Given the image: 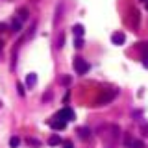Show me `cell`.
<instances>
[{"instance_id":"6da1fadb","label":"cell","mask_w":148,"mask_h":148,"mask_svg":"<svg viewBox=\"0 0 148 148\" xmlns=\"http://www.w3.org/2000/svg\"><path fill=\"white\" fill-rule=\"evenodd\" d=\"M102 132H104L102 133V139H106L109 145H113V143L119 139V128L117 126H108V128L102 130Z\"/></svg>"},{"instance_id":"7a4b0ae2","label":"cell","mask_w":148,"mask_h":148,"mask_svg":"<svg viewBox=\"0 0 148 148\" xmlns=\"http://www.w3.org/2000/svg\"><path fill=\"white\" fill-rule=\"evenodd\" d=\"M74 69H76L78 74H85L87 71H89V65L85 63V59L82 58H74Z\"/></svg>"},{"instance_id":"3957f363","label":"cell","mask_w":148,"mask_h":148,"mask_svg":"<svg viewBox=\"0 0 148 148\" xmlns=\"http://www.w3.org/2000/svg\"><path fill=\"white\" fill-rule=\"evenodd\" d=\"M124 145H126V148H145V143L139 141V139H133L132 135H126Z\"/></svg>"},{"instance_id":"277c9868","label":"cell","mask_w":148,"mask_h":148,"mask_svg":"<svg viewBox=\"0 0 148 148\" xmlns=\"http://www.w3.org/2000/svg\"><path fill=\"white\" fill-rule=\"evenodd\" d=\"M124 41H126V35L122 34V32H117V34H113L111 35V43L113 45H124Z\"/></svg>"},{"instance_id":"5b68a950","label":"cell","mask_w":148,"mask_h":148,"mask_svg":"<svg viewBox=\"0 0 148 148\" xmlns=\"http://www.w3.org/2000/svg\"><path fill=\"white\" fill-rule=\"evenodd\" d=\"M58 117H59V119H63L65 122H67V120H72V119H74V113H72V109L65 108V109H61V111L58 113Z\"/></svg>"},{"instance_id":"8992f818","label":"cell","mask_w":148,"mask_h":148,"mask_svg":"<svg viewBox=\"0 0 148 148\" xmlns=\"http://www.w3.org/2000/svg\"><path fill=\"white\" fill-rule=\"evenodd\" d=\"M50 126H52L54 130H63L65 126H67V122H65L63 119H59L58 115H56V120H52V122H50Z\"/></svg>"},{"instance_id":"52a82bcc","label":"cell","mask_w":148,"mask_h":148,"mask_svg":"<svg viewBox=\"0 0 148 148\" xmlns=\"http://www.w3.org/2000/svg\"><path fill=\"white\" fill-rule=\"evenodd\" d=\"M17 15H18L17 21H21V22H22V21H26V18H28V9H26V8H21Z\"/></svg>"},{"instance_id":"ba28073f","label":"cell","mask_w":148,"mask_h":148,"mask_svg":"<svg viewBox=\"0 0 148 148\" xmlns=\"http://www.w3.org/2000/svg\"><path fill=\"white\" fill-rule=\"evenodd\" d=\"M78 133H80V139H83V141L91 137V132L87 128H80V130H78Z\"/></svg>"},{"instance_id":"9c48e42d","label":"cell","mask_w":148,"mask_h":148,"mask_svg":"<svg viewBox=\"0 0 148 148\" xmlns=\"http://www.w3.org/2000/svg\"><path fill=\"white\" fill-rule=\"evenodd\" d=\"M26 83H28V87H34L35 83H37V76H35V74H28Z\"/></svg>"},{"instance_id":"30bf717a","label":"cell","mask_w":148,"mask_h":148,"mask_svg":"<svg viewBox=\"0 0 148 148\" xmlns=\"http://www.w3.org/2000/svg\"><path fill=\"white\" fill-rule=\"evenodd\" d=\"M72 32H74L78 37H82V35H83V26H82V24H76V26L72 28Z\"/></svg>"},{"instance_id":"8fae6325","label":"cell","mask_w":148,"mask_h":148,"mask_svg":"<svg viewBox=\"0 0 148 148\" xmlns=\"http://www.w3.org/2000/svg\"><path fill=\"white\" fill-rule=\"evenodd\" d=\"M59 143H61V137H58V135H52V137H50L48 139V145H59Z\"/></svg>"},{"instance_id":"7c38bea8","label":"cell","mask_w":148,"mask_h":148,"mask_svg":"<svg viewBox=\"0 0 148 148\" xmlns=\"http://www.w3.org/2000/svg\"><path fill=\"white\" fill-rule=\"evenodd\" d=\"M21 28H22L21 21H13V24H11V32H21Z\"/></svg>"},{"instance_id":"4fadbf2b","label":"cell","mask_w":148,"mask_h":148,"mask_svg":"<svg viewBox=\"0 0 148 148\" xmlns=\"http://www.w3.org/2000/svg\"><path fill=\"white\" fill-rule=\"evenodd\" d=\"M9 145H11V148H17L18 145H21V139H18V137H11V139H9Z\"/></svg>"},{"instance_id":"5bb4252c","label":"cell","mask_w":148,"mask_h":148,"mask_svg":"<svg viewBox=\"0 0 148 148\" xmlns=\"http://www.w3.org/2000/svg\"><path fill=\"white\" fill-rule=\"evenodd\" d=\"M74 46H76V48H82V46H83V41L82 39H76V41H74Z\"/></svg>"},{"instance_id":"9a60e30c","label":"cell","mask_w":148,"mask_h":148,"mask_svg":"<svg viewBox=\"0 0 148 148\" xmlns=\"http://www.w3.org/2000/svg\"><path fill=\"white\" fill-rule=\"evenodd\" d=\"M28 145H34V146H39V141H35V139H28Z\"/></svg>"},{"instance_id":"2e32d148","label":"cell","mask_w":148,"mask_h":148,"mask_svg":"<svg viewBox=\"0 0 148 148\" xmlns=\"http://www.w3.org/2000/svg\"><path fill=\"white\" fill-rule=\"evenodd\" d=\"M17 89H18V95H21V96H24V87H22V85H18Z\"/></svg>"},{"instance_id":"e0dca14e","label":"cell","mask_w":148,"mask_h":148,"mask_svg":"<svg viewBox=\"0 0 148 148\" xmlns=\"http://www.w3.org/2000/svg\"><path fill=\"white\" fill-rule=\"evenodd\" d=\"M143 65L148 69V56H145V58H143Z\"/></svg>"},{"instance_id":"ac0fdd59","label":"cell","mask_w":148,"mask_h":148,"mask_svg":"<svg viewBox=\"0 0 148 148\" xmlns=\"http://www.w3.org/2000/svg\"><path fill=\"white\" fill-rule=\"evenodd\" d=\"M0 32H6V24H2V22H0Z\"/></svg>"},{"instance_id":"d6986e66","label":"cell","mask_w":148,"mask_h":148,"mask_svg":"<svg viewBox=\"0 0 148 148\" xmlns=\"http://www.w3.org/2000/svg\"><path fill=\"white\" fill-rule=\"evenodd\" d=\"M65 148H72V146H71V145H67V146H65Z\"/></svg>"},{"instance_id":"ffe728a7","label":"cell","mask_w":148,"mask_h":148,"mask_svg":"<svg viewBox=\"0 0 148 148\" xmlns=\"http://www.w3.org/2000/svg\"><path fill=\"white\" fill-rule=\"evenodd\" d=\"M146 9H148V2H146Z\"/></svg>"},{"instance_id":"44dd1931","label":"cell","mask_w":148,"mask_h":148,"mask_svg":"<svg viewBox=\"0 0 148 148\" xmlns=\"http://www.w3.org/2000/svg\"><path fill=\"white\" fill-rule=\"evenodd\" d=\"M0 48H2V43H0Z\"/></svg>"},{"instance_id":"7402d4cb","label":"cell","mask_w":148,"mask_h":148,"mask_svg":"<svg viewBox=\"0 0 148 148\" xmlns=\"http://www.w3.org/2000/svg\"><path fill=\"white\" fill-rule=\"evenodd\" d=\"M143 2H148V0H143Z\"/></svg>"}]
</instances>
